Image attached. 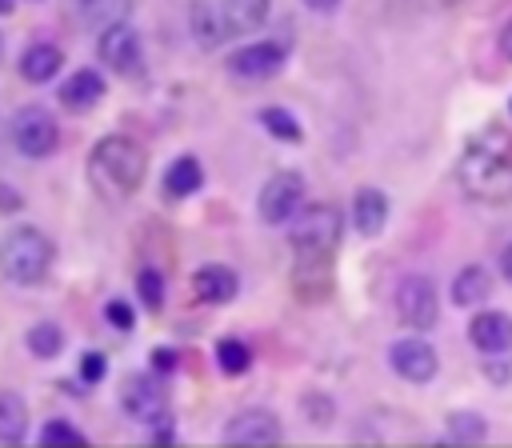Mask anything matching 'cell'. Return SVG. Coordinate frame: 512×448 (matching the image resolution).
Instances as JSON below:
<instances>
[{"label": "cell", "instance_id": "obj_17", "mask_svg": "<svg viewBox=\"0 0 512 448\" xmlns=\"http://www.w3.org/2000/svg\"><path fill=\"white\" fill-rule=\"evenodd\" d=\"M60 68H64V52L56 44H48V40H32L16 60V72L28 84H48V80L60 76Z\"/></svg>", "mask_w": 512, "mask_h": 448}, {"label": "cell", "instance_id": "obj_28", "mask_svg": "<svg viewBox=\"0 0 512 448\" xmlns=\"http://www.w3.org/2000/svg\"><path fill=\"white\" fill-rule=\"evenodd\" d=\"M300 408H304V416H308V424H332V416H336V404L328 400V396H320V392H308V396H300Z\"/></svg>", "mask_w": 512, "mask_h": 448}, {"label": "cell", "instance_id": "obj_36", "mask_svg": "<svg viewBox=\"0 0 512 448\" xmlns=\"http://www.w3.org/2000/svg\"><path fill=\"white\" fill-rule=\"evenodd\" d=\"M344 0H304V8L308 12H320V16H328V12H336Z\"/></svg>", "mask_w": 512, "mask_h": 448}, {"label": "cell", "instance_id": "obj_5", "mask_svg": "<svg viewBox=\"0 0 512 448\" xmlns=\"http://www.w3.org/2000/svg\"><path fill=\"white\" fill-rule=\"evenodd\" d=\"M340 236H344V212L328 200L304 204L300 216L288 224V244L296 260H332V252L340 248Z\"/></svg>", "mask_w": 512, "mask_h": 448}, {"label": "cell", "instance_id": "obj_38", "mask_svg": "<svg viewBox=\"0 0 512 448\" xmlns=\"http://www.w3.org/2000/svg\"><path fill=\"white\" fill-rule=\"evenodd\" d=\"M12 8H16V0H0V16H12Z\"/></svg>", "mask_w": 512, "mask_h": 448}, {"label": "cell", "instance_id": "obj_3", "mask_svg": "<svg viewBox=\"0 0 512 448\" xmlns=\"http://www.w3.org/2000/svg\"><path fill=\"white\" fill-rule=\"evenodd\" d=\"M272 0H196L188 8V28L200 48H220L224 40L264 28Z\"/></svg>", "mask_w": 512, "mask_h": 448}, {"label": "cell", "instance_id": "obj_37", "mask_svg": "<svg viewBox=\"0 0 512 448\" xmlns=\"http://www.w3.org/2000/svg\"><path fill=\"white\" fill-rule=\"evenodd\" d=\"M500 272H504V280L512 284V240H508L504 252H500Z\"/></svg>", "mask_w": 512, "mask_h": 448}, {"label": "cell", "instance_id": "obj_13", "mask_svg": "<svg viewBox=\"0 0 512 448\" xmlns=\"http://www.w3.org/2000/svg\"><path fill=\"white\" fill-rule=\"evenodd\" d=\"M388 364H392V372H396L400 380H408V384H428V380L440 372L436 348H432L428 340H420V336H400V340H392V344H388Z\"/></svg>", "mask_w": 512, "mask_h": 448}, {"label": "cell", "instance_id": "obj_4", "mask_svg": "<svg viewBox=\"0 0 512 448\" xmlns=\"http://www.w3.org/2000/svg\"><path fill=\"white\" fill-rule=\"evenodd\" d=\"M56 244L36 224H12L0 236V276L12 284H40L52 272Z\"/></svg>", "mask_w": 512, "mask_h": 448}, {"label": "cell", "instance_id": "obj_31", "mask_svg": "<svg viewBox=\"0 0 512 448\" xmlns=\"http://www.w3.org/2000/svg\"><path fill=\"white\" fill-rule=\"evenodd\" d=\"M104 372H108V360H104V352L88 348V352L80 356V380H84V384H96V380H104Z\"/></svg>", "mask_w": 512, "mask_h": 448}, {"label": "cell", "instance_id": "obj_8", "mask_svg": "<svg viewBox=\"0 0 512 448\" xmlns=\"http://www.w3.org/2000/svg\"><path fill=\"white\" fill-rule=\"evenodd\" d=\"M396 316L412 332H428L440 320V296H436L432 276H424V272L400 276V284H396Z\"/></svg>", "mask_w": 512, "mask_h": 448}, {"label": "cell", "instance_id": "obj_32", "mask_svg": "<svg viewBox=\"0 0 512 448\" xmlns=\"http://www.w3.org/2000/svg\"><path fill=\"white\" fill-rule=\"evenodd\" d=\"M484 376H488L492 384H508V380H512V360H508V352L484 356Z\"/></svg>", "mask_w": 512, "mask_h": 448}, {"label": "cell", "instance_id": "obj_7", "mask_svg": "<svg viewBox=\"0 0 512 448\" xmlns=\"http://www.w3.org/2000/svg\"><path fill=\"white\" fill-rule=\"evenodd\" d=\"M304 192H308V184H304L300 172H292V168L272 172V176L264 180L260 196H256L260 220H264V224H292V220L300 216V208H304Z\"/></svg>", "mask_w": 512, "mask_h": 448}, {"label": "cell", "instance_id": "obj_11", "mask_svg": "<svg viewBox=\"0 0 512 448\" xmlns=\"http://www.w3.org/2000/svg\"><path fill=\"white\" fill-rule=\"evenodd\" d=\"M284 428H280V416L272 408H236L224 428H220V440L228 444H252V448H264V444H280Z\"/></svg>", "mask_w": 512, "mask_h": 448}, {"label": "cell", "instance_id": "obj_39", "mask_svg": "<svg viewBox=\"0 0 512 448\" xmlns=\"http://www.w3.org/2000/svg\"><path fill=\"white\" fill-rule=\"evenodd\" d=\"M508 108H512V104H508Z\"/></svg>", "mask_w": 512, "mask_h": 448}, {"label": "cell", "instance_id": "obj_34", "mask_svg": "<svg viewBox=\"0 0 512 448\" xmlns=\"http://www.w3.org/2000/svg\"><path fill=\"white\" fill-rule=\"evenodd\" d=\"M20 208H24V196L12 184L0 180V212H20Z\"/></svg>", "mask_w": 512, "mask_h": 448}, {"label": "cell", "instance_id": "obj_30", "mask_svg": "<svg viewBox=\"0 0 512 448\" xmlns=\"http://www.w3.org/2000/svg\"><path fill=\"white\" fill-rule=\"evenodd\" d=\"M104 320H108L116 332H132V328H136V312H132L128 300H108V304H104Z\"/></svg>", "mask_w": 512, "mask_h": 448}, {"label": "cell", "instance_id": "obj_26", "mask_svg": "<svg viewBox=\"0 0 512 448\" xmlns=\"http://www.w3.org/2000/svg\"><path fill=\"white\" fill-rule=\"evenodd\" d=\"M444 428H448V436L460 440V444H476V440L488 436V424H484L480 412H448Z\"/></svg>", "mask_w": 512, "mask_h": 448}, {"label": "cell", "instance_id": "obj_29", "mask_svg": "<svg viewBox=\"0 0 512 448\" xmlns=\"http://www.w3.org/2000/svg\"><path fill=\"white\" fill-rule=\"evenodd\" d=\"M44 444H72V448H84V436L68 424V420H48L44 432H40Z\"/></svg>", "mask_w": 512, "mask_h": 448}, {"label": "cell", "instance_id": "obj_33", "mask_svg": "<svg viewBox=\"0 0 512 448\" xmlns=\"http://www.w3.org/2000/svg\"><path fill=\"white\" fill-rule=\"evenodd\" d=\"M176 368V352L172 348H152V372L156 376H168Z\"/></svg>", "mask_w": 512, "mask_h": 448}, {"label": "cell", "instance_id": "obj_35", "mask_svg": "<svg viewBox=\"0 0 512 448\" xmlns=\"http://www.w3.org/2000/svg\"><path fill=\"white\" fill-rule=\"evenodd\" d=\"M496 48H500V56L512 64V16L504 20V28H500V36H496Z\"/></svg>", "mask_w": 512, "mask_h": 448}, {"label": "cell", "instance_id": "obj_18", "mask_svg": "<svg viewBox=\"0 0 512 448\" xmlns=\"http://www.w3.org/2000/svg\"><path fill=\"white\" fill-rule=\"evenodd\" d=\"M388 212H392V204H388V196L380 188H372V184L356 188V196H352V224H356L360 236H380L384 224H388Z\"/></svg>", "mask_w": 512, "mask_h": 448}, {"label": "cell", "instance_id": "obj_21", "mask_svg": "<svg viewBox=\"0 0 512 448\" xmlns=\"http://www.w3.org/2000/svg\"><path fill=\"white\" fill-rule=\"evenodd\" d=\"M28 436V400L12 388H0V444H20Z\"/></svg>", "mask_w": 512, "mask_h": 448}, {"label": "cell", "instance_id": "obj_6", "mask_svg": "<svg viewBox=\"0 0 512 448\" xmlns=\"http://www.w3.org/2000/svg\"><path fill=\"white\" fill-rule=\"evenodd\" d=\"M12 144L20 156L28 160H44L60 148V124L48 108L40 104H24L16 116H12Z\"/></svg>", "mask_w": 512, "mask_h": 448}, {"label": "cell", "instance_id": "obj_2", "mask_svg": "<svg viewBox=\"0 0 512 448\" xmlns=\"http://www.w3.org/2000/svg\"><path fill=\"white\" fill-rule=\"evenodd\" d=\"M88 176L104 196L128 200L140 192V184L148 176V152L140 140L112 132V136L96 140V148L88 152Z\"/></svg>", "mask_w": 512, "mask_h": 448}, {"label": "cell", "instance_id": "obj_19", "mask_svg": "<svg viewBox=\"0 0 512 448\" xmlns=\"http://www.w3.org/2000/svg\"><path fill=\"white\" fill-rule=\"evenodd\" d=\"M200 184H204V164H200V156H192V152L176 156V160L168 164V172H164V192H168V200H188L192 192H200Z\"/></svg>", "mask_w": 512, "mask_h": 448}, {"label": "cell", "instance_id": "obj_27", "mask_svg": "<svg viewBox=\"0 0 512 448\" xmlns=\"http://www.w3.org/2000/svg\"><path fill=\"white\" fill-rule=\"evenodd\" d=\"M136 296L148 312H160L164 308V276L156 268H140L136 272Z\"/></svg>", "mask_w": 512, "mask_h": 448}, {"label": "cell", "instance_id": "obj_16", "mask_svg": "<svg viewBox=\"0 0 512 448\" xmlns=\"http://www.w3.org/2000/svg\"><path fill=\"white\" fill-rule=\"evenodd\" d=\"M192 292H196L200 304H216L220 308V304H232L236 300L240 276L228 264H204V268L192 272Z\"/></svg>", "mask_w": 512, "mask_h": 448}, {"label": "cell", "instance_id": "obj_9", "mask_svg": "<svg viewBox=\"0 0 512 448\" xmlns=\"http://www.w3.org/2000/svg\"><path fill=\"white\" fill-rule=\"evenodd\" d=\"M120 408L124 416H132L136 424H160L168 420V396H164V380L148 376V372H132L120 384Z\"/></svg>", "mask_w": 512, "mask_h": 448}, {"label": "cell", "instance_id": "obj_25", "mask_svg": "<svg viewBox=\"0 0 512 448\" xmlns=\"http://www.w3.org/2000/svg\"><path fill=\"white\" fill-rule=\"evenodd\" d=\"M216 368H220L224 376L248 372V368H252V348H248L244 340H236V336H220V340H216Z\"/></svg>", "mask_w": 512, "mask_h": 448}, {"label": "cell", "instance_id": "obj_20", "mask_svg": "<svg viewBox=\"0 0 512 448\" xmlns=\"http://www.w3.org/2000/svg\"><path fill=\"white\" fill-rule=\"evenodd\" d=\"M492 296V272L484 264H464L456 276H452V304L460 308H476Z\"/></svg>", "mask_w": 512, "mask_h": 448}, {"label": "cell", "instance_id": "obj_15", "mask_svg": "<svg viewBox=\"0 0 512 448\" xmlns=\"http://www.w3.org/2000/svg\"><path fill=\"white\" fill-rule=\"evenodd\" d=\"M104 92H108V84H104V76L96 72V68H76L64 84H60V108L64 112H76V116H84V112H92L100 100H104Z\"/></svg>", "mask_w": 512, "mask_h": 448}, {"label": "cell", "instance_id": "obj_1", "mask_svg": "<svg viewBox=\"0 0 512 448\" xmlns=\"http://www.w3.org/2000/svg\"><path fill=\"white\" fill-rule=\"evenodd\" d=\"M456 176L472 200L508 204L512 200V132L500 124L476 128L460 152Z\"/></svg>", "mask_w": 512, "mask_h": 448}, {"label": "cell", "instance_id": "obj_24", "mask_svg": "<svg viewBox=\"0 0 512 448\" xmlns=\"http://www.w3.org/2000/svg\"><path fill=\"white\" fill-rule=\"evenodd\" d=\"M260 128L272 136V140H280V144H300L304 140V128H300V120L288 112V108H280V104H268V108H260Z\"/></svg>", "mask_w": 512, "mask_h": 448}, {"label": "cell", "instance_id": "obj_12", "mask_svg": "<svg viewBox=\"0 0 512 448\" xmlns=\"http://www.w3.org/2000/svg\"><path fill=\"white\" fill-rule=\"evenodd\" d=\"M96 52L116 76H140V68H144V44H140V32L132 24L104 28L96 36Z\"/></svg>", "mask_w": 512, "mask_h": 448}, {"label": "cell", "instance_id": "obj_10", "mask_svg": "<svg viewBox=\"0 0 512 448\" xmlns=\"http://www.w3.org/2000/svg\"><path fill=\"white\" fill-rule=\"evenodd\" d=\"M288 64V48L280 40H252L224 56V68L240 80H272Z\"/></svg>", "mask_w": 512, "mask_h": 448}, {"label": "cell", "instance_id": "obj_22", "mask_svg": "<svg viewBox=\"0 0 512 448\" xmlns=\"http://www.w3.org/2000/svg\"><path fill=\"white\" fill-rule=\"evenodd\" d=\"M80 16L92 24V28H116V24H128L132 20V0H76Z\"/></svg>", "mask_w": 512, "mask_h": 448}, {"label": "cell", "instance_id": "obj_23", "mask_svg": "<svg viewBox=\"0 0 512 448\" xmlns=\"http://www.w3.org/2000/svg\"><path fill=\"white\" fill-rule=\"evenodd\" d=\"M24 348L36 356V360H52L64 352V328L56 320H36L28 332H24Z\"/></svg>", "mask_w": 512, "mask_h": 448}, {"label": "cell", "instance_id": "obj_14", "mask_svg": "<svg viewBox=\"0 0 512 448\" xmlns=\"http://www.w3.org/2000/svg\"><path fill=\"white\" fill-rule=\"evenodd\" d=\"M468 340L484 352V356H500L512 352V316L500 308H484L468 320Z\"/></svg>", "mask_w": 512, "mask_h": 448}]
</instances>
